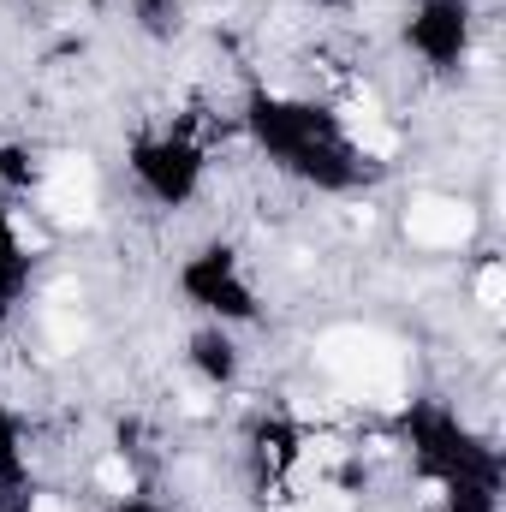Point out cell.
Instances as JSON below:
<instances>
[{"label": "cell", "mask_w": 506, "mask_h": 512, "mask_svg": "<svg viewBox=\"0 0 506 512\" xmlns=\"http://www.w3.org/2000/svg\"><path fill=\"white\" fill-rule=\"evenodd\" d=\"M42 215L60 221V227H90L96 221V167L84 155H60L48 173H42Z\"/></svg>", "instance_id": "7a4b0ae2"}, {"label": "cell", "mask_w": 506, "mask_h": 512, "mask_svg": "<svg viewBox=\"0 0 506 512\" xmlns=\"http://www.w3.org/2000/svg\"><path fill=\"white\" fill-rule=\"evenodd\" d=\"M316 364L340 382L346 399L387 405V411L405 399V352L381 328H328L316 340Z\"/></svg>", "instance_id": "6da1fadb"}, {"label": "cell", "mask_w": 506, "mask_h": 512, "mask_svg": "<svg viewBox=\"0 0 506 512\" xmlns=\"http://www.w3.org/2000/svg\"><path fill=\"white\" fill-rule=\"evenodd\" d=\"M96 483H102L108 495H131V483H137V477H131L126 459H102V465H96Z\"/></svg>", "instance_id": "8992f818"}, {"label": "cell", "mask_w": 506, "mask_h": 512, "mask_svg": "<svg viewBox=\"0 0 506 512\" xmlns=\"http://www.w3.org/2000/svg\"><path fill=\"white\" fill-rule=\"evenodd\" d=\"M477 304H483V310H501L506 304V268L501 262H489V268L477 274Z\"/></svg>", "instance_id": "5b68a950"}, {"label": "cell", "mask_w": 506, "mask_h": 512, "mask_svg": "<svg viewBox=\"0 0 506 512\" xmlns=\"http://www.w3.org/2000/svg\"><path fill=\"white\" fill-rule=\"evenodd\" d=\"M30 512H66V507H60V501H36Z\"/></svg>", "instance_id": "ba28073f"}, {"label": "cell", "mask_w": 506, "mask_h": 512, "mask_svg": "<svg viewBox=\"0 0 506 512\" xmlns=\"http://www.w3.org/2000/svg\"><path fill=\"white\" fill-rule=\"evenodd\" d=\"M346 137H352L364 155H393V149H399V131L387 126L370 102H358V108L346 114Z\"/></svg>", "instance_id": "277c9868"}, {"label": "cell", "mask_w": 506, "mask_h": 512, "mask_svg": "<svg viewBox=\"0 0 506 512\" xmlns=\"http://www.w3.org/2000/svg\"><path fill=\"white\" fill-rule=\"evenodd\" d=\"M6 227H12V245H18V251H42V233H36V221H24V215H12Z\"/></svg>", "instance_id": "52a82bcc"}, {"label": "cell", "mask_w": 506, "mask_h": 512, "mask_svg": "<svg viewBox=\"0 0 506 512\" xmlns=\"http://www.w3.org/2000/svg\"><path fill=\"white\" fill-rule=\"evenodd\" d=\"M405 233L411 245H429V251H459L471 233H477V215L453 197H417L405 209Z\"/></svg>", "instance_id": "3957f363"}]
</instances>
